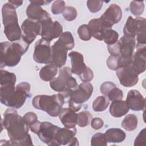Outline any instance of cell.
Masks as SVG:
<instances>
[{"label": "cell", "instance_id": "83f0119b", "mask_svg": "<svg viewBox=\"0 0 146 146\" xmlns=\"http://www.w3.org/2000/svg\"><path fill=\"white\" fill-rule=\"evenodd\" d=\"M137 117L134 114H128L121 121V127L127 131L135 130L137 126Z\"/></svg>", "mask_w": 146, "mask_h": 146}, {"label": "cell", "instance_id": "484cf974", "mask_svg": "<svg viewBox=\"0 0 146 146\" xmlns=\"http://www.w3.org/2000/svg\"><path fill=\"white\" fill-rule=\"evenodd\" d=\"M106 140L108 143H121L123 141L126 137L125 133L121 129L111 128L107 129L104 133Z\"/></svg>", "mask_w": 146, "mask_h": 146}, {"label": "cell", "instance_id": "7402d4cb", "mask_svg": "<svg viewBox=\"0 0 146 146\" xmlns=\"http://www.w3.org/2000/svg\"><path fill=\"white\" fill-rule=\"evenodd\" d=\"M76 133V128H59L56 134L55 141L56 146L67 145L75 137Z\"/></svg>", "mask_w": 146, "mask_h": 146}, {"label": "cell", "instance_id": "836d02e7", "mask_svg": "<svg viewBox=\"0 0 146 146\" xmlns=\"http://www.w3.org/2000/svg\"><path fill=\"white\" fill-rule=\"evenodd\" d=\"M130 11L135 16H139L143 14L144 10V2L133 1L129 5Z\"/></svg>", "mask_w": 146, "mask_h": 146}, {"label": "cell", "instance_id": "d4e9b609", "mask_svg": "<svg viewBox=\"0 0 146 146\" xmlns=\"http://www.w3.org/2000/svg\"><path fill=\"white\" fill-rule=\"evenodd\" d=\"M129 110L125 101L119 100L112 101L110 106L109 112L113 117H120L127 114Z\"/></svg>", "mask_w": 146, "mask_h": 146}, {"label": "cell", "instance_id": "30bf717a", "mask_svg": "<svg viewBox=\"0 0 146 146\" xmlns=\"http://www.w3.org/2000/svg\"><path fill=\"white\" fill-rule=\"evenodd\" d=\"M42 38L50 42L52 39L57 38L62 33L63 28L58 21L53 22L51 17L45 19L41 22Z\"/></svg>", "mask_w": 146, "mask_h": 146}, {"label": "cell", "instance_id": "2e32d148", "mask_svg": "<svg viewBox=\"0 0 146 146\" xmlns=\"http://www.w3.org/2000/svg\"><path fill=\"white\" fill-rule=\"evenodd\" d=\"M125 102L129 108L133 111H139L145 110V98L137 90H131L128 92Z\"/></svg>", "mask_w": 146, "mask_h": 146}, {"label": "cell", "instance_id": "d6986e66", "mask_svg": "<svg viewBox=\"0 0 146 146\" xmlns=\"http://www.w3.org/2000/svg\"><path fill=\"white\" fill-rule=\"evenodd\" d=\"M136 49L131 63L139 75L145 70V44L136 46Z\"/></svg>", "mask_w": 146, "mask_h": 146}, {"label": "cell", "instance_id": "52a82bcc", "mask_svg": "<svg viewBox=\"0 0 146 146\" xmlns=\"http://www.w3.org/2000/svg\"><path fill=\"white\" fill-rule=\"evenodd\" d=\"M93 86L89 82L80 83L78 87L73 90L70 98L68 100L69 107L75 112L82 108L83 103L87 101L93 92Z\"/></svg>", "mask_w": 146, "mask_h": 146}, {"label": "cell", "instance_id": "4fadbf2b", "mask_svg": "<svg viewBox=\"0 0 146 146\" xmlns=\"http://www.w3.org/2000/svg\"><path fill=\"white\" fill-rule=\"evenodd\" d=\"M138 75L131 63L116 70V76L120 84L125 87H131L136 85L139 81Z\"/></svg>", "mask_w": 146, "mask_h": 146}, {"label": "cell", "instance_id": "6da1fadb", "mask_svg": "<svg viewBox=\"0 0 146 146\" xmlns=\"http://www.w3.org/2000/svg\"><path fill=\"white\" fill-rule=\"evenodd\" d=\"M2 125L7 132L11 145H33L29 126L14 108H7L4 112Z\"/></svg>", "mask_w": 146, "mask_h": 146}, {"label": "cell", "instance_id": "7c38bea8", "mask_svg": "<svg viewBox=\"0 0 146 146\" xmlns=\"http://www.w3.org/2000/svg\"><path fill=\"white\" fill-rule=\"evenodd\" d=\"M21 30L22 32L21 38L30 44L38 35H40L41 23L39 21L27 18L22 23Z\"/></svg>", "mask_w": 146, "mask_h": 146}, {"label": "cell", "instance_id": "4316f807", "mask_svg": "<svg viewBox=\"0 0 146 146\" xmlns=\"http://www.w3.org/2000/svg\"><path fill=\"white\" fill-rule=\"evenodd\" d=\"M58 72V67L52 63H49L40 69L39 77L43 81L50 82L56 76Z\"/></svg>", "mask_w": 146, "mask_h": 146}, {"label": "cell", "instance_id": "9a60e30c", "mask_svg": "<svg viewBox=\"0 0 146 146\" xmlns=\"http://www.w3.org/2000/svg\"><path fill=\"white\" fill-rule=\"evenodd\" d=\"M72 76L71 68L68 67L61 68L58 73V76L55 77L50 82L51 88L55 91L61 92L66 88V84L68 78Z\"/></svg>", "mask_w": 146, "mask_h": 146}, {"label": "cell", "instance_id": "f1b7e54d", "mask_svg": "<svg viewBox=\"0 0 146 146\" xmlns=\"http://www.w3.org/2000/svg\"><path fill=\"white\" fill-rule=\"evenodd\" d=\"M67 50H72L75 45L74 37L70 31L62 33L58 40Z\"/></svg>", "mask_w": 146, "mask_h": 146}, {"label": "cell", "instance_id": "ffe728a7", "mask_svg": "<svg viewBox=\"0 0 146 146\" xmlns=\"http://www.w3.org/2000/svg\"><path fill=\"white\" fill-rule=\"evenodd\" d=\"M30 4L26 9V13L29 19L41 22L42 21L50 17L48 13L43 10L40 6H39L30 1Z\"/></svg>", "mask_w": 146, "mask_h": 146}, {"label": "cell", "instance_id": "9c48e42d", "mask_svg": "<svg viewBox=\"0 0 146 146\" xmlns=\"http://www.w3.org/2000/svg\"><path fill=\"white\" fill-rule=\"evenodd\" d=\"M50 42L41 38L35 44L33 53L34 60L40 64H49L52 61V51Z\"/></svg>", "mask_w": 146, "mask_h": 146}, {"label": "cell", "instance_id": "603a6c76", "mask_svg": "<svg viewBox=\"0 0 146 146\" xmlns=\"http://www.w3.org/2000/svg\"><path fill=\"white\" fill-rule=\"evenodd\" d=\"M59 117L64 127L68 128L75 127L77 113L70 107L62 108L59 114Z\"/></svg>", "mask_w": 146, "mask_h": 146}, {"label": "cell", "instance_id": "7dc6e473", "mask_svg": "<svg viewBox=\"0 0 146 146\" xmlns=\"http://www.w3.org/2000/svg\"><path fill=\"white\" fill-rule=\"evenodd\" d=\"M68 145H79V143H78V139L74 137L68 143Z\"/></svg>", "mask_w": 146, "mask_h": 146}, {"label": "cell", "instance_id": "f6af8a7d", "mask_svg": "<svg viewBox=\"0 0 146 146\" xmlns=\"http://www.w3.org/2000/svg\"><path fill=\"white\" fill-rule=\"evenodd\" d=\"M23 2V1H18V0H9L8 1V3H10L11 6H13L15 9L21 6Z\"/></svg>", "mask_w": 146, "mask_h": 146}, {"label": "cell", "instance_id": "bcb514c9", "mask_svg": "<svg viewBox=\"0 0 146 146\" xmlns=\"http://www.w3.org/2000/svg\"><path fill=\"white\" fill-rule=\"evenodd\" d=\"M31 2L39 5V6H43L45 5H48L51 2V1H42V0H33V1H30Z\"/></svg>", "mask_w": 146, "mask_h": 146}, {"label": "cell", "instance_id": "ab89813d", "mask_svg": "<svg viewBox=\"0 0 146 146\" xmlns=\"http://www.w3.org/2000/svg\"><path fill=\"white\" fill-rule=\"evenodd\" d=\"M107 65L110 70L116 71L120 68L119 56L110 55L107 60Z\"/></svg>", "mask_w": 146, "mask_h": 146}, {"label": "cell", "instance_id": "8992f818", "mask_svg": "<svg viewBox=\"0 0 146 146\" xmlns=\"http://www.w3.org/2000/svg\"><path fill=\"white\" fill-rule=\"evenodd\" d=\"M145 19L143 17L132 18L129 16L123 28L125 36L129 37H137V45L145 44Z\"/></svg>", "mask_w": 146, "mask_h": 146}, {"label": "cell", "instance_id": "44dd1931", "mask_svg": "<svg viewBox=\"0 0 146 146\" xmlns=\"http://www.w3.org/2000/svg\"><path fill=\"white\" fill-rule=\"evenodd\" d=\"M71 59L72 74L80 75L86 68L87 66L84 62V58L82 54L77 51H71L68 54Z\"/></svg>", "mask_w": 146, "mask_h": 146}, {"label": "cell", "instance_id": "5bb4252c", "mask_svg": "<svg viewBox=\"0 0 146 146\" xmlns=\"http://www.w3.org/2000/svg\"><path fill=\"white\" fill-rule=\"evenodd\" d=\"M122 10L121 7L116 4H111L100 17L106 26L112 29L114 24L117 23L121 19Z\"/></svg>", "mask_w": 146, "mask_h": 146}, {"label": "cell", "instance_id": "1f68e13d", "mask_svg": "<svg viewBox=\"0 0 146 146\" xmlns=\"http://www.w3.org/2000/svg\"><path fill=\"white\" fill-rule=\"evenodd\" d=\"M16 76L13 73L6 70H1V86L5 84H15Z\"/></svg>", "mask_w": 146, "mask_h": 146}, {"label": "cell", "instance_id": "d6a6232c", "mask_svg": "<svg viewBox=\"0 0 146 146\" xmlns=\"http://www.w3.org/2000/svg\"><path fill=\"white\" fill-rule=\"evenodd\" d=\"M92 118V115L88 111H83L77 113L76 124L80 127L88 125Z\"/></svg>", "mask_w": 146, "mask_h": 146}, {"label": "cell", "instance_id": "ac0fdd59", "mask_svg": "<svg viewBox=\"0 0 146 146\" xmlns=\"http://www.w3.org/2000/svg\"><path fill=\"white\" fill-rule=\"evenodd\" d=\"M100 92L110 101L121 100L123 97V91L118 88L112 82H104L100 86Z\"/></svg>", "mask_w": 146, "mask_h": 146}, {"label": "cell", "instance_id": "8d00e7d4", "mask_svg": "<svg viewBox=\"0 0 146 146\" xmlns=\"http://www.w3.org/2000/svg\"><path fill=\"white\" fill-rule=\"evenodd\" d=\"M64 18L68 21L74 20L77 17V11L76 9L72 6H66L62 13Z\"/></svg>", "mask_w": 146, "mask_h": 146}, {"label": "cell", "instance_id": "ba28073f", "mask_svg": "<svg viewBox=\"0 0 146 146\" xmlns=\"http://www.w3.org/2000/svg\"><path fill=\"white\" fill-rule=\"evenodd\" d=\"M120 68L129 64L135 47V38L123 36L117 40Z\"/></svg>", "mask_w": 146, "mask_h": 146}, {"label": "cell", "instance_id": "3957f363", "mask_svg": "<svg viewBox=\"0 0 146 146\" xmlns=\"http://www.w3.org/2000/svg\"><path fill=\"white\" fill-rule=\"evenodd\" d=\"M29 45L23 39L15 42L1 43V68L14 67L21 61L22 56L27 51Z\"/></svg>", "mask_w": 146, "mask_h": 146}, {"label": "cell", "instance_id": "7bdbcfd3", "mask_svg": "<svg viewBox=\"0 0 146 146\" xmlns=\"http://www.w3.org/2000/svg\"><path fill=\"white\" fill-rule=\"evenodd\" d=\"M145 145V128H143L136 137L134 145Z\"/></svg>", "mask_w": 146, "mask_h": 146}, {"label": "cell", "instance_id": "ee69618b", "mask_svg": "<svg viewBox=\"0 0 146 146\" xmlns=\"http://www.w3.org/2000/svg\"><path fill=\"white\" fill-rule=\"evenodd\" d=\"M103 125L104 122L100 117H94L91 120V126L94 129H99L103 127Z\"/></svg>", "mask_w": 146, "mask_h": 146}, {"label": "cell", "instance_id": "277c9868", "mask_svg": "<svg viewBox=\"0 0 146 146\" xmlns=\"http://www.w3.org/2000/svg\"><path fill=\"white\" fill-rule=\"evenodd\" d=\"M2 15L3 32L7 39L11 42L20 40L22 32L18 24L15 8L8 2L5 3L2 8Z\"/></svg>", "mask_w": 146, "mask_h": 146}, {"label": "cell", "instance_id": "74e56055", "mask_svg": "<svg viewBox=\"0 0 146 146\" xmlns=\"http://www.w3.org/2000/svg\"><path fill=\"white\" fill-rule=\"evenodd\" d=\"M103 5V1H91L89 0L87 1V6L91 13H95L99 11Z\"/></svg>", "mask_w": 146, "mask_h": 146}, {"label": "cell", "instance_id": "60d3db41", "mask_svg": "<svg viewBox=\"0 0 146 146\" xmlns=\"http://www.w3.org/2000/svg\"><path fill=\"white\" fill-rule=\"evenodd\" d=\"M29 128L38 121V117L34 112H28L23 116Z\"/></svg>", "mask_w": 146, "mask_h": 146}, {"label": "cell", "instance_id": "b9f144b4", "mask_svg": "<svg viewBox=\"0 0 146 146\" xmlns=\"http://www.w3.org/2000/svg\"><path fill=\"white\" fill-rule=\"evenodd\" d=\"M80 80L83 82H89L94 78V72L92 70L87 66L84 71L79 75Z\"/></svg>", "mask_w": 146, "mask_h": 146}, {"label": "cell", "instance_id": "e575fe53", "mask_svg": "<svg viewBox=\"0 0 146 146\" xmlns=\"http://www.w3.org/2000/svg\"><path fill=\"white\" fill-rule=\"evenodd\" d=\"M77 33L80 39L84 41L89 40L92 37V34L88 25L84 24L80 26Z\"/></svg>", "mask_w": 146, "mask_h": 146}, {"label": "cell", "instance_id": "e0dca14e", "mask_svg": "<svg viewBox=\"0 0 146 146\" xmlns=\"http://www.w3.org/2000/svg\"><path fill=\"white\" fill-rule=\"evenodd\" d=\"M52 61L51 63L58 67H62L66 63L68 50L58 40L51 46Z\"/></svg>", "mask_w": 146, "mask_h": 146}, {"label": "cell", "instance_id": "f546056e", "mask_svg": "<svg viewBox=\"0 0 146 146\" xmlns=\"http://www.w3.org/2000/svg\"><path fill=\"white\" fill-rule=\"evenodd\" d=\"M110 103L109 99L105 96L97 97L92 103V109L95 112H102L107 109Z\"/></svg>", "mask_w": 146, "mask_h": 146}, {"label": "cell", "instance_id": "d590c367", "mask_svg": "<svg viewBox=\"0 0 146 146\" xmlns=\"http://www.w3.org/2000/svg\"><path fill=\"white\" fill-rule=\"evenodd\" d=\"M91 145L92 146L107 145V141L104 134L102 133H97L94 135L91 140Z\"/></svg>", "mask_w": 146, "mask_h": 146}, {"label": "cell", "instance_id": "f35d334b", "mask_svg": "<svg viewBox=\"0 0 146 146\" xmlns=\"http://www.w3.org/2000/svg\"><path fill=\"white\" fill-rule=\"evenodd\" d=\"M65 2L63 1H55L51 6V12L54 15L63 13L65 9Z\"/></svg>", "mask_w": 146, "mask_h": 146}, {"label": "cell", "instance_id": "5b68a950", "mask_svg": "<svg viewBox=\"0 0 146 146\" xmlns=\"http://www.w3.org/2000/svg\"><path fill=\"white\" fill-rule=\"evenodd\" d=\"M64 103L65 100L60 93L52 95H36L32 101L34 108L45 111L52 117L59 116Z\"/></svg>", "mask_w": 146, "mask_h": 146}, {"label": "cell", "instance_id": "8fae6325", "mask_svg": "<svg viewBox=\"0 0 146 146\" xmlns=\"http://www.w3.org/2000/svg\"><path fill=\"white\" fill-rule=\"evenodd\" d=\"M59 128L48 121L40 122L36 134L43 143L50 146H56L55 137Z\"/></svg>", "mask_w": 146, "mask_h": 146}, {"label": "cell", "instance_id": "cb8c5ba5", "mask_svg": "<svg viewBox=\"0 0 146 146\" xmlns=\"http://www.w3.org/2000/svg\"><path fill=\"white\" fill-rule=\"evenodd\" d=\"M88 26L91 30L92 36L100 41L103 40V34L104 31L107 29H110L100 18L90 20Z\"/></svg>", "mask_w": 146, "mask_h": 146}, {"label": "cell", "instance_id": "4dcf8cb0", "mask_svg": "<svg viewBox=\"0 0 146 146\" xmlns=\"http://www.w3.org/2000/svg\"><path fill=\"white\" fill-rule=\"evenodd\" d=\"M119 34L112 29H106L103 34V40L107 45L114 44L118 40Z\"/></svg>", "mask_w": 146, "mask_h": 146}, {"label": "cell", "instance_id": "7a4b0ae2", "mask_svg": "<svg viewBox=\"0 0 146 146\" xmlns=\"http://www.w3.org/2000/svg\"><path fill=\"white\" fill-rule=\"evenodd\" d=\"M30 84L23 82L15 84L1 86L0 100L5 106L15 109L21 108L30 96Z\"/></svg>", "mask_w": 146, "mask_h": 146}]
</instances>
